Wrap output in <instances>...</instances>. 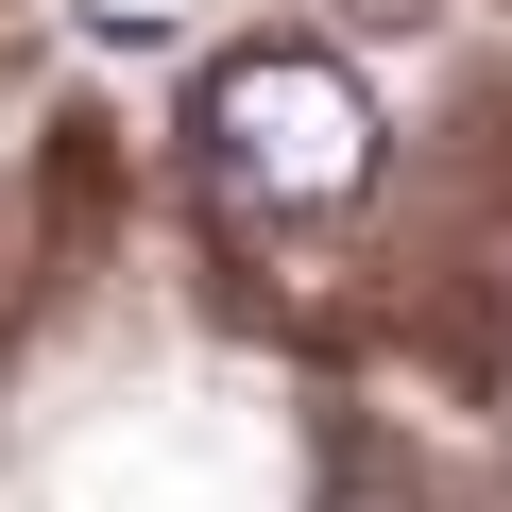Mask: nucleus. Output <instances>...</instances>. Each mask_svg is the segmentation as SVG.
<instances>
[{
  "mask_svg": "<svg viewBox=\"0 0 512 512\" xmlns=\"http://www.w3.org/2000/svg\"><path fill=\"white\" fill-rule=\"evenodd\" d=\"M205 171L239 205H359L376 188V103L342 52H222L205 69Z\"/></svg>",
  "mask_w": 512,
  "mask_h": 512,
  "instance_id": "nucleus-1",
  "label": "nucleus"
},
{
  "mask_svg": "<svg viewBox=\"0 0 512 512\" xmlns=\"http://www.w3.org/2000/svg\"><path fill=\"white\" fill-rule=\"evenodd\" d=\"M325 512H410V495H393V478H359V495H325Z\"/></svg>",
  "mask_w": 512,
  "mask_h": 512,
  "instance_id": "nucleus-2",
  "label": "nucleus"
}]
</instances>
